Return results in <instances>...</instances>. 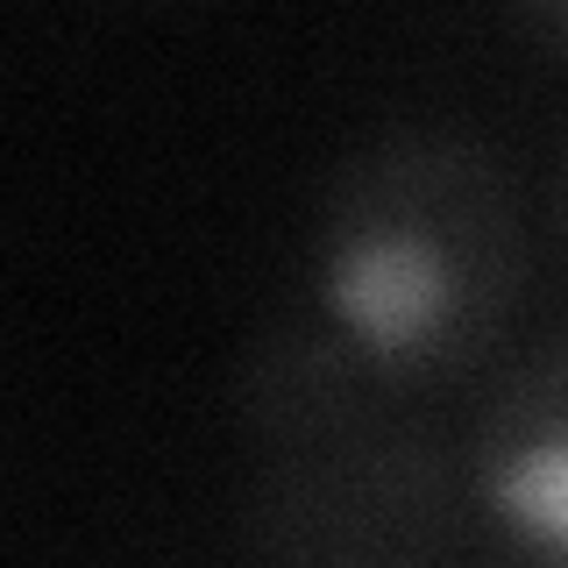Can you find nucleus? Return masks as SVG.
<instances>
[{
    "instance_id": "nucleus-2",
    "label": "nucleus",
    "mask_w": 568,
    "mask_h": 568,
    "mask_svg": "<svg viewBox=\"0 0 568 568\" xmlns=\"http://www.w3.org/2000/svg\"><path fill=\"white\" fill-rule=\"evenodd\" d=\"M413 390L342 426L248 455L235 505V555L298 568H426L462 547L469 455L419 419Z\"/></svg>"
},
{
    "instance_id": "nucleus-5",
    "label": "nucleus",
    "mask_w": 568,
    "mask_h": 568,
    "mask_svg": "<svg viewBox=\"0 0 568 568\" xmlns=\"http://www.w3.org/2000/svg\"><path fill=\"white\" fill-rule=\"evenodd\" d=\"M547 227H555V242L568 248V142L555 150V171H547Z\"/></svg>"
},
{
    "instance_id": "nucleus-4",
    "label": "nucleus",
    "mask_w": 568,
    "mask_h": 568,
    "mask_svg": "<svg viewBox=\"0 0 568 568\" xmlns=\"http://www.w3.org/2000/svg\"><path fill=\"white\" fill-rule=\"evenodd\" d=\"M511 22H519L540 50H555V58H568V0H505Z\"/></svg>"
},
{
    "instance_id": "nucleus-3",
    "label": "nucleus",
    "mask_w": 568,
    "mask_h": 568,
    "mask_svg": "<svg viewBox=\"0 0 568 568\" xmlns=\"http://www.w3.org/2000/svg\"><path fill=\"white\" fill-rule=\"evenodd\" d=\"M462 455L490 547L519 561H568V327L505 369Z\"/></svg>"
},
{
    "instance_id": "nucleus-1",
    "label": "nucleus",
    "mask_w": 568,
    "mask_h": 568,
    "mask_svg": "<svg viewBox=\"0 0 568 568\" xmlns=\"http://www.w3.org/2000/svg\"><path fill=\"white\" fill-rule=\"evenodd\" d=\"M526 277L519 178L462 121H390L320 185L313 306L405 390L484 369L526 306Z\"/></svg>"
}]
</instances>
